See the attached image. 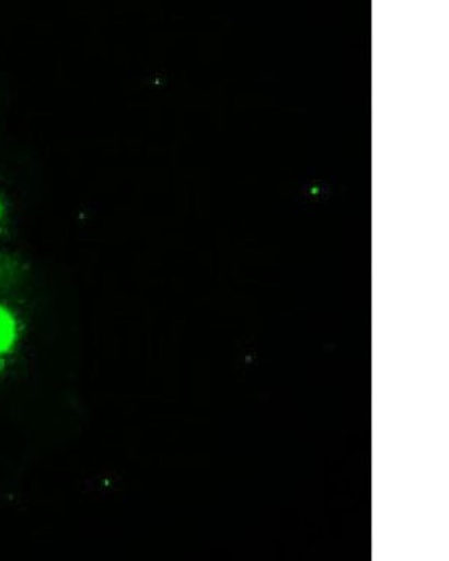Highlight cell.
<instances>
[{
    "mask_svg": "<svg viewBox=\"0 0 449 561\" xmlns=\"http://www.w3.org/2000/svg\"><path fill=\"white\" fill-rule=\"evenodd\" d=\"M18 339V325L7 309L0 306V354L11 350Z\"/></svg>",
    "mask_w": 449,
    "mask_h": 561,
    "instance_id": "obj_1",
    "label": "cell"
},
{
    "mask_svg": "<svg viewBox=\"0 0 449 561\" xmlns=\"http://www.w3.org/2000/svg\"><path fill=\"white\" fill-rule=\"evenodd\" d=\"M0 213H2V206H0Z\"/></svg>",
    "mask_w": 449,
    "mask_h": 561,
    "instance_id": "obj_2",
    "label": "cell"
}]
</instances>
